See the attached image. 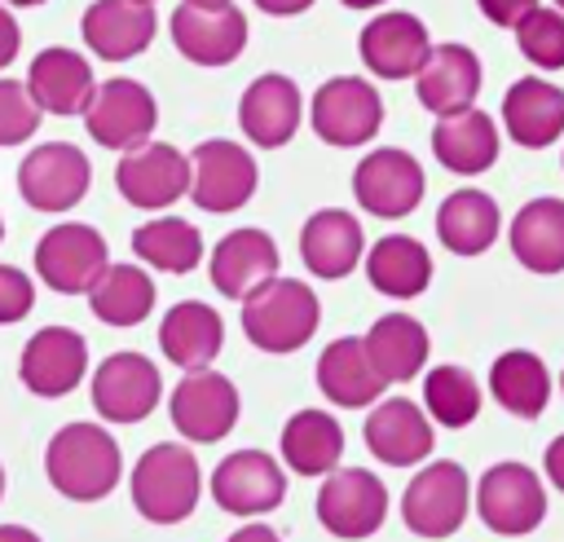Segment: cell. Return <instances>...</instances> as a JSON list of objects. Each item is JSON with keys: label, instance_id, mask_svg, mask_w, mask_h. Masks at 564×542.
Masks as SVG:
<instances>
[{"label": "cell", "instance_id": "obj_10", "mask_svg": "<svg viewBox=\"0 0 564 542\" xmlns=\"http://www.w3.org/2000/svg\"><path fill=\"white\" fill-rule=\"evenodd\" d=\"M238 388L229 375L203 366V370H185V379L172 388V401H167V414H172V427L181 432V441H194V445H212V441H225L238 423Z\"/></svg>", "mask_w": 564, "mask_h": 542}, {"label": "cell", "instance_id": "obj_51", "mask_svg": "<svg viewBox=\"0 0 564 542\" xmlns=\"http://www.w3.org/2000/svg\"><path fill=\"white\" fill-rule=\"evenodd\" d=\"M0 498H4V467H0Z\"/></svg>", "mask_w": 564, "mask_h": 542}, {"label": "cell", "instance_id": "obj_31", "mask_svg": "<svg viewBox=\"0 0 564 542\" xmlns=\"http://www.w3.org/2000/svg\"><path fill=\"white\" fill-rule=\"evenodd\" d=\"M507 242L529 273H564V198L555 194L529 198L511 216Z\"/></svg>", "mask_w": 564, "mask_h": 542}, {"label": "cell", "instance_id": "obj_33", "mask_svg": "<svg viewBox=\"0 0 564 542\" xmlns=\"http://www.w3.org/2000/svg\"><path fill=\"white\" fill-rule=\"evenodd\" d=\"M278 449L295 476H326L344 458V427L330 410H295L282 423Z\"/></svg>", "mask_w": 564, "mask_h": 542}, {"label": "cell", "instance_id": "obj_38", "mask_svg": "<svg viewBox=\"0 0 564 542\" xmlns=\"http://www.w3.org/2000/svg\"><path fill=\"white\" fill-rule=\"evenodd\" d=\"M132 251L150 269L189 273L203 264V234L181 216H154L132 234Z\"/></svg>", "mask_w": 564, "mask_h": 542}, {"label": "cell", "instance_id": "obj_35", "mask_svg": "<svg viewBox=\"0 0 564 542\" xmlns=\"http://www.w3.org/2000/svg\"><path fill=\"white\" fill-rule=\"evenodd\" d=\"M489 392L494 401L511 414V419H542V410L551 405V370L538 353L529 348H507L494 357L489 366Z\"/></svg>", "mask_w": 564, "mask_h": 542}, {"label": "cell", "instance_id": "obj_3", "mask_svg": "<svg viewBox=\"0 0 564 542\" xmlns=\"http://www.w3.org/2000/svg\"><path fill=\"white\" fill-rule=\"evenodd\" d=\"M128 485H132V507L141 511V520H150V524H181L198 507L203 471H198V458H194L189 445L163 441V445H150L137 458Z\"/></svg>", "mask_w": 564, "mask_h": 542}, {"label": "cell", "instance_id": "obj_50", "mask_svg": "<svg viewBox=\"0 0 564 542\" xmlns=\"http://www.w3.org/2000/svg\"><path fill=\"white\" fill-rule=\"evenodd\" d=\"M0 4H22V9H35V4H44V0H0Z\"/></svg>", "mask_w": 564, "mask_h": 542}, {"label": "cell", "instance_id": "obj_20", "mask_svg": "<svg viewBox=\"0 0 564 542\" xmlns=\"http://www.w3.org/2000/svg\"><path fill=\"white\" fill-rule=\"evenodd\" d=\"M357 48H361V62H366L370 75L410 79L423 66V57L432 53V35H427L423 18H414L405 9H388V13H375L361 26Z\"/></svg>", "mask_w": 564, "mask_h": 542}, {"label": "cell", "instance_id": "obj_45", "mask_svg": "<svg viewBox=\"0 0 564 542\" xmlns=\"http://www.w3.org/2000/svg\"><path fill=\"white\" fill-rule=\"evenodd\" d=\"M542 467H546V480H551V485L564 494V432H560V436L546 445V454H542Z\"/></svg>", "mask_w": 564, "mask_h": 542}, {"label": "cell", "instance_id": "obj_54", "mask_svg": "<svg viewBox=\"0 0 564 542\" xmlns=\"http://www.w3.org/2000/svg\"><path fill=\"white\" fill-rule=\"evenodd\" d=\"M560 392H564V375H560Z\"/></svg>", "mask_w": 564, "mask_h": 542}, {"label": "cell", "instance_id": "obj_7", "mask_svg": "<svg viewBox=\"0 0 564 542\" xmlns=\"http://www.w3.org/2000/svg\"><path fill=\"white\" fill-rule=\"evenodd\" d=\"M308 119L326 145L352 150V145L375 141V132L383 128V97L361 75H335L313 93Z\"/></svg>", "mask_w": 564, "mask_h": 542}, {"label": "cell", "instance_id": "obj_32", "mask_svg": "<svg viewBox=\"0 0 564 542\" xmlns=\"http://www.w3.org/2000/svg\"><path fill=\"white\" fill-rule=\"evenodd\" d=\"M375 370L388 379V383H410L423 366H427V353H432V339H427V326L410 313H383L370 322V330L361 335Z\"/></svg>", "mask_w": 564, "mask_h": 542}, {"label": "cell", "instance_id": "obj_13", "mask_svg": "<svg viewBox=\"0 0 564 542\" xmlns=\"http://www.w3.org/2000/svg\"><path fill=\"white\" fill-rule=\"evenodd\" d=\"M172 44L194 66H229L247 48V18L229 0H185L172 13Z\"/></svg>", "mask_w": 564, "mask_h": 542}, {"label": "cell", "instance_id": "obj_49", "mask_svg": "<svg viewBox=\"0 0 564 542\" xmlns=\"http://www.w3.org/2000/svg\"><path fill=\"white\" fill-rule=\"evenodd\" d=\"M339 4H348V9H375V4H388V0H339Z\"/></svg>", "mask_w": 564, "mask_h": 542}, {"label": "cell", "instance_id": "obj_17", "mask_svg": "<svg viewBox=\"0 0 564 542\" xmlns=\"http://www.w3.org/2000/svg\"><path fill=\"white\" fill-rule=\"evenodd\" d=\"M163 397V379L150 357L141 353H110L93 370V410L106 423H141Z\"/></svg>", "mask_w": 564, "mask_h": 542}, {"label": "cell", "instance_id": "obj_1", "mask_svg": "<svg viewBox=\"0 0 564 542\" xmlns=\"http://www.w3.org/2000/svg\"><path fill=\"white\" fill-rule=\"evenodd\" d=\"M44 476L70 502H101L123 476L119 441L101 423H66L44 449Z\"/></svg>", "mask_w": 564, "mask_h": 542}, {"label": "cell", "instance_id": "obj_19", "mask_svg": "<svg viewBox=\"0 0 564 542\" xmlns=\"http://www.w3.org/2000/svg\"><path fill=\"white\" fill-rule=\"evenodd\" d=\"M361 436H366V449L388 467H419L436 445L427 410L419 401H410V397L375 401L370 414H366Z\"/></svg>", "mask_w": 564, "mask_h": 542}, {"label": "cell", "instance_id": "obj_37", "mask_svg": "<svg viewBox=\"0 0 564 542\" xmlns=\"http://www.w3.org/2000/svg\"><path fill=\"white\" fill-rule=\"evenodd\" d=\"M88 308L106 326H137L154 308V282L141 264H106L88 286Z\"/></svg>", "mask_w": 564, "mask_h": 542}, {"label": "cell", "instance_id": "obj_12", "mask_svg": "<svg viewBox=\"0 0 564 542\" xmlns=\"http://www.w3.org/2000/svg\"><path fill=\"white\" fill-rule=\"evenodd\" d=\"M423 189H427L423 163L397 145H379L352 167V198L361 203V212H370L379 220L410 216L423 203Z\"/></svg>", "mask_w": 564, "mask_h": 542}, {"label": "cell", "instance_id": "obj_52", "mask_svg": "<svg viewBox=\"0 0 564 542\" xmlns=\"http://www.w3.org/2000/svg\"><path fill=\"white\" fill-rule=\"evenodd\" d=\"M0 238H4V216H0Z\"/></svg>", "mask_w": 564, "mask_h": 542}, {"label": "cell", "instance_id": "obj_14", "mask_svg": "<svg viewBox=\"0 0 564 542\" xmlns=\"http://www.w3.org/2000/svg\"><path fill=\"white\" fill-rule=\"evenodd\" d=\"M154 123H159L154 93L137 79H123V75L97 84L93 101L84 106V128L106 150H132V145L150 141Z\"/></svg>", "mask_w": 564, "mask_h": 542}, {"label": "cell", "instance_id": "obj_26", "mask_svg": "<svg viewBox=\"0 0 564 542\" xmlns=\"http://www.w3.org/2000/svg\"><path fill=\"white\" fill-rule=\"evenodd\" d=\"M313 379H317V392L339 410H366L388 388V379L375 370V361H370V353H366V344L357 335L330 339L322 348V357H317Z\"/></svg>", "mask_w": 564, "mask_h": 542}, {"label": "cell", "instance_id": "obj_21", "mask_svg": "<svg viewBox=\"0 0 564 542\" xmlns=\"http://www.w3.org/2000/svg\"><path fill=\"white\" fill-rule=\"evenodd\" d=\"M300 110H304V101H300L295 79L269 71V75H256L247 84V93L238 97V128L247 132L251 145L278 150V145H286L295 137Z\"/></svg>", "mask_w": 564, "mask_h": 542}, {"label": "cell", "instance_id": "obj_53", "mask_svg": "<svg viewBox=\"0 0 564 542\" xmlns=\"http://www.w3.org/2000/svg\"><path fill=\"white\" fill-rule=\"evenodd\" d=\"M555 4H560V13H564V0H555Z\"/></svg>", "mask_w": 564, "mask_h": 542}, {"label": "cell", "instance_id": "obj_9", "mask_svg": "<svg viewBox=\"0 0 564 542\" xmlns=\"http://www.w3.org/2000/svg\"><path fill=\"white\" fill-rule=\"evenodd\" d=\"M106 264H110L106 238L79 220H62L44 229V238L35 242V273L57 295H88V286L101 278Z\"/></svg>", "mask_w": 564, "mask_h": 542}, {"label": "cell", "instance_id": "obj_39", "mask_svg": "<svg viewBox=\"0 0 564 542\" xmlns=\"http://www.w3.org/2000/svg\"><path fill=\"white\" fill-rule=\"evenodd\" d=\"M480 401H485V392H480L476 375L463 366H436L423 375V410L432 423H441L449 432L476 423Z\"/></svg>", "mask_w": 564, "mask_h": 542}, {"label": "cell", "instance_id": "obj_15", "mask_svg": "<svg viewBox=\"0 0 564 542\" xmlns=\"http://www.w3.org/2000/svg\"><path fill=\"white\" fill-rule=\"evenodd\" d=\"M119 194L141 212H163L181 194H189V154H181L167 141H141L123 150L115 167Z\"/></svg>", "mask_w": 564, "mask_h": 542}, {"label": "cell", "instance_id": "obj_27", "mask_svg": "<svg viewBox=\"0 0 564 542\" xmlns=\"http://www.w3.org/2000/svg\"><path fill=\"white\" fill-rule=\"evenodd\" d=\"M93 66L84 53L75 48H40L31 57V71H26V93L35 97V106L44 115H84V106L93 101Z\"/></svg>", "mask_w": 564, "mask_h": 542}, {"label": "cell", "instance_id": "obj_11", "mask_svg": "<svg viewBox=\"0 0 564 542\" xmlns=\"http://www.w3.org/2000/svg\"><path fill=\"white\" fill-rule=\"evenodd\" d=\"M93 185V163L79 145L70 141H48V145H35L22 163H18V194L26 207L35 212H70Z\"/></svg>", "mask_w": 564, "mask_h": 542}, {"label": "cell", "instance_id": "obj_22", "mask_svg": "<svg viewBox=\"0 0 564 542\" xmlns=\"http://www.w3.org/2000/svg\"><path fill=\"white\" fill-rule=\"evenodd\" d=\"M159 26L154 0H93L84 9V44L106 62H128L150 48Z\"/></svg>", "mask_w": 564, "mask_h": 542}, {"label": "cell", "instance_id": "obj_48", "mask_svg": "<svg viewBox=\"0 0 564 542\" xmlns=\"http://www.w3.org/2000/svg\"><path fill=\"white\" fill-rule=\"evenodd\" d=\"M0 542H40V533H31L26 524H0Z\"/></svg>", "mask_w": 564, "mask_h": 542}, {"label": "cell", "instance_id": "obj_23", "mask_svg": "<svg viewBox=\"0 0 564 542\" xmlns=\"http://www.w3.org/2000/svg\"><path fill=\"white\" fill-rule=\"evenodd\" d=\"M366 256V234H361V220L344 207H322L304 220L300 229V260L313 278H326V282H339L348 278Z\"/></svg>", "mask_w": 564, "mask_h": 542}, {"label": "cell", "instance_id": "obj_29", "mask_svg": "<svg viewBox=\"0 0 564 542\" xmlns=\"http://www.w3.org/2000/svg\"><path fill=\"white\" fill-rule=\"evenodd\" d=\"M498 150H502L498 123L485 110H476V106L454 110V115H441L436 128H432V154L454 176H480V172H489L498 163Z\"/></svg>", "mask_w": 564, "mask_h": 542}, {"label": "cell", "instance_id": "obj_40", "mask_svg": "<svg viewBox=\"0 0 564 542\" xmlns=\"http://www.w3.org/2000/svg\"><path fill=\"white\" fill-rule=\"evenodd\" d=\"M516 44L538 71H560L564 66V13L533 4L516 22Z\"/></svg>", "mask_w": 564, "mask_h": 542}, {"label": "cell", "instance_id": "obj_6", "mask_svg": "<svg viewBox=\"0 0 564 542\" xmlns=\"http://www.w3.org/2000/svg\"><path fill=\"white\" fill-rule=\"evenodd\" d=\"M476 511L480 524L498 538H524L546 520V485L524 463H494L476 480Z\"/></svg>", "mask_w": 564, "mask_h": 542}, {"label": "cell", "instance_id": "obj_2", "mask_svg": "<svg viewBox=\"0 0 564 542\" xmlns=\"http://www.w3.org/2000/svg\"><path fill=\"white\" fill-rule=\"evenodd\" d=\"M322 326L317 291L300 278H269L242 300V335L260 353H295Z\"/></svg>", "mask_w": 564, "mask_h": 542}, {"label": "cell", "instance_id": "obj_4", "mask_svg": "<svg viewBox=\"0 0 564 542\" xmlns=\"http://www.w3.org/2000/svg\"><path fill=\"white\" fill-rule=\"evenodd\" d=\"M471 511V480L454 458L427 463L419 476H410L405 494H401V520L414 538L441 542L454 538L463 529Z\"/></svg>", "mask_w": 564, "mask_h": 542}, {"label": "cell", "instance_id": "obj_44", "mask_svg": "<svg viewBox=\"0 0 564 542\" xmlns=\"http://www.w3.org/2000/svg\"><path fill=\"white\" fill-rule=\"evenodd\" d=\"M18 48H22V31H18V18L9 13V4H0V71L18 57Z\"/></svg>", "mask_w": 564, "mask_h": 542}, {"label": "cell", "instance_id": "obj_24", "mask_svg": "<svg viewBox=\"0 0 564 542\" xmlns=\"http://www.w3.org/2000/svg\"><path fill=\"white\" fill-rule=\"evenodd\" d=\"M480 79H485L480 57L467 44H432L423 66L414 71V93H419V106L441 119V115L476 106Z\"/></svg>", "mask_w": 564, "mask_h": 542}, {"label": "cell", "instance_id": "obj_42", "mask_svg": "<svg viewBox=\"0 0 564 542\" xmlns=\"http://www.w3.org/2000/svg\"><path fill=\"white\" fill-rule=\"evenodd\" d=\"M31 304H35V282L22 269L0 264V326L22 322L31 313Z\"/></svg>", "mask_w": 564, "mask_h": 542}, {"label": "cell", "instance_id": "obj_8", "mask_svg": "<svg viewBox=\"0 0 564 542\" xmlns=\"http://www.w3.org/2000/svg\"><path fill=\"white\" fill-rule=\"evenodd\" d=\"M256 185H260V167L247 154V145L225 141V137H212V141L194 145V154H189V198L203 212H212V216L238 212V207H247Z\"/></svg>", "mask_w": 564, "mask_h": 542}, {"label": "cell", "instance_id": "obj_47", "mask_svg": "<svg viewBox=\"0 0 564 542\" xmlns=\"http://www.w3.org/2000/svg\"><path fill=\"white\" fill-rule=\"evenodd\" d=\"M251 4H260V9L273 13V18H295V13H304V9L317 4V0H251Z\"/></svg>", "mask_w": 564, "mask_h": 542}, {"label": "cell", "instance_id": "obj_30", "mask_svg": "<svg viewBox=\"0 0 564 542\" xmlns=\"http://www.w3.org/2000/svg\"><path fill=\"white\" fill-rule=\"evenodd\" d=\"M159 348L172 366L181 370H203L220 357L225 348V322L212 304L203 300H181L163 313L159 322Z\"/></svg>", "mask_w": 564, "mask_h": 542}, {"label": "cell", "instance_id": "obj_28", "mask_svg": "<svg viewBox=\"0 0 564 542\" xmlns=\"http://www.w3.org/2000/svg\"><path fill=\"white\" fill-rule=\"evenodd\" d=\"M212 286L225 300H247L260 282H269L278 273V242L264 229H229L216 247H212Z\"/></svg>", "mask_w": 564, "mask_h": 542}, {"label": "cell", "instance_id": "obj_5", "mask_svg": "<svg viewBox=\"0 0 564 542\" xmlns=\"http://www.w3.org/2000/svg\"><path fill=\"white\" fill-rule=\"evenodd\" d=\"M388 520V485L366 467H335L317 489V524L339 542L375 538Z\"/></svg>", "mask_w": 564, "mask_h": 542}, {"label": "cell", "instance_id": "obj_41", "mask_svg": "<svg viewBox=\"0 0 564 542\" xmlns=\"http://www.w3.org/2000/svg\"><path fill=\"white\" fill-rule=\"evenodd\" d=\"M44 110L35 106V97L26 93V84L18 79H0V150L4 145H22L35 137Z\"/></svg>", "mask_w": 564, "mask_h": 542}, {"label": "cell", "instance_id": "obj_34", "mask_svg": "<svg viewBox=\"0 0 564 542\" xmlns=\"http://www.w3.org/2000/svg\"><path fill=\"white\" fill-rule=\"evenodd\" d=\"M498 234H502V212L485 189H454L436 207V238L454 256H480L498 242Z\"/></svg>", "mask_w": 564, "mask_h": 542}, {"label": "cell", "instance_id": "obj_43", "mask_svg": "<svg viewBox=\"0 0 564 542\" xmlns=\"http://www.w3.org/2000/svg\"><path fill=\"white\" fill-rule=\"evenodd\" d=\"M480 4V13L494 22V26H516L538 0H476Z\"/></svg>", "mask_w": 564, "mask_h": 542}, {"label": "cell", "instance_id": "obj_18", "mask_svg": "<svg viewBox=\"0 0 564 542\" xmlns=\"http://www.w3.org/2000/svg\"><path fill=\"white\" fill-rule=\"evenodd\" d=\"M212 498L229 516H242V520L264 516V511L282 507V498H286L282 463L269 449H234L212 471Z\"/></svg>", "mask_w": 564, "mask_h": 542}, {"label": "cell", "instance_id": "obj_16", "mask_svg": "<svg viewBox=\"0 0 564 542\" xmlns=\"http://www.w3.org/2000/svg\"><path fill=\"white\" fill-rule=\"evenodd\" d=\"M84 370H88V339L75 326H44V330H35L22 344V357H18L22 388L44 397V401L70 397L79 388Z\"/></svg>", "mask_w": 564, "mask_h": 542}, {"label": "cell", "instance_id": "obj_46", "mask_svg": "<svg viewBox=\"0 0 564 542\" xmlns=\"http://www.w3.org/2000/svg\"><path fill=\"white\" fill-rule=\"evenodd\" d=\"M225 542H282L278 538V529H269V524H260V520H251V524H242V529H234Z\"/></svg>", "mask_w": 564, "mask_h": 542}, {"label": "cell", "instance_id": "obj_36", "mask_svg": "<svg viewBox=\"0 0 564 542\" xmlns=\"http://www.w3.org/2000/svg\"><path fill=\"white\" fill-rule=\"evenodd\" d=\"M366 278L388 300H414L432 282V256L410 234H383L366 256Z\"/></svg>", "mask_w": 564, "mask_h": 542}, {"label": "cell", "instance_id": "obj_25", "mask_svg": "<svg viewBox=\"0 0 564 542\" xmlns=\"http://www.w3.org/2000/svg\"><path fill=\"white\" fill-rule=\"evenodd\" d=\"M502 128L516 145L524 150H546L564 137V88L542 79V75H524L502 93Z\"/></svg>", "mask_w": 564, "mask_h": 542}]
</instances>
